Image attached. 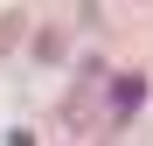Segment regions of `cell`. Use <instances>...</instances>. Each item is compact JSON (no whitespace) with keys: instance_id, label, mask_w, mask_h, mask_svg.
<instances>
[{"instance_id":"obj_1","label":"cell","mask_w":153,"mask_h":146,"mask_svg":"<svg viewBox=\"0 0 153 146\" xmlns=\"http://www.w3.org/2000/svg\"><path fill=\"white\" fill-rule=\"evenodd\" d=\"M139 97H146L139 77H118V84H111V111H118V118H132V111H139Z\"/></svg>"},{"instance_id":"obj_2","label":"cell","mask_w":153,"mask_h":146,"mask_svg":"<svg viewBox=\"0 0 153 146\" xmlns=\"http://www.w3.org/2000/svg\"><path fill=\"white\" fill-rule=\"evenodd\" d=\"M14 35H21V14H0V49H7Z\"/></svg>"}]
</instances>
